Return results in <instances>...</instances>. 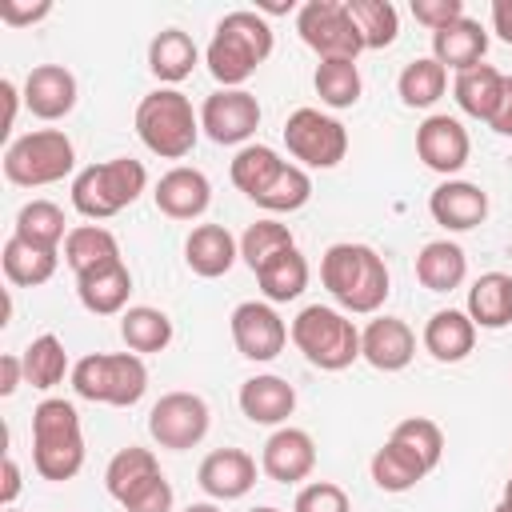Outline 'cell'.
Instances as JSON below:
<instances>
[{
    "instance_id": "cell-1",
    "label": "cell",
    "mask_w": 512,
    "mask_h": 512,
    "mask_svg": "<svg viewBox=\"0 0 512 512\" xmlns=\"http://www.w3.org/2000/svg\"><path fill=\"white\" fill-rule=\"evenodd\" d=\"M320 284L328 288V296L356 316H372L384 308L388 300V264L372 244H328L320 256Z\"/></svg>"
},
{
    "instance_id": "cell-2",
    "label": "cell",
    "mask_w": 512,
    "mask_h": 512,
    "mask_svg": "<svg viewBox=\"0 0 512 512\" xmlns=\"http://www.w3.org/2000/svg\"><path fill=\"white\" fill-rule=\"evenodd\" d=\"M272 56V24L260 12H228L204 52V64L220 88H240Z\"/></svg>"
},
{
    "instance_id": "cell-3",
    "label": "cell",
    "mask_w": 512,
    "mask_h": 512,
    "mask_svg": "<svg viewBox=\"0 0 512 512\" xmlns=\"http://www.w3.org/2000/svg\"><path fill=\"white\" fill-rule=\"evenodd\" d=\"M32 468L44 480H72L84 468V432L72 400L48 396L32 412Z\"/></svg>"
},
{
    "instance_id": "cell-4",
    "label": "cell",
    "mask_w": 512,
    "mask_h": 512,
    "mask_svg": "<svg viewBox=\"0 0 512 512\" xmlns=\"http://www.w3.org/2000/svg\"><path fill=\"white\" fill-rule=\"evenodd\" d=\"M136 136L160 160H184L200 140V116L180 88H156L136 104Z\"/></svg>"
},
{
    "instance_id": "cell-5",
    "label": "cell",
    "mask_w": 512,
    "mask_h": 512,
    "mask_svg": "<svg viewBox=\"0 0 512 512\" xmlns=\"http://www.w3.org/2000/svg\"><path fill=\"white\" fill-rule=\"evenodd\" d=\"M148 188V168L132 156H112L100 164H88L72 180V208L88 220H108L140 200Z\"/></svg>"
},
{
    "instance_id": "cell-6",
    "label": "cell",
    "mask_w": 512,
    "mask_h": 512,
    "mask_svg": "<svg viewBox=\"0 0 512 512\" xmlns=\"http://www.w3.org/2000/svg\"><path fill=\"white\" fill-rule=\"evenodd\" d=\"M288 336H292V344L304 352V360L312 368L344 372L348 364L360 360V328L340 308H328V304L300 308L292 328H288Z\"/></svg>"
},
{
    "instance_id": "cell-7",
    "label": "cell",
    "mask_w": 512,
    "mask_h": 512,
    "mask_svg": "<svg viewBox=\"0 0 512 512\" xmlns=\"http://www.w3.org/2000/svg\"><path fill=\"white\" fill-rule=\"evenodd\" d=\"M72 392L92 404L132 408L148 392V368L136 352H92L72 364Z\"/></svg>"
},
{
    "instance_id": "cell-8",
    "label": "cell",
    "mask_w": 512,
    "mask_h": 512,
    "mask_svg": "<svg viewBox=\"0 0 512 512\" xmlns=\"http://www.w3.org/2000/svg\"><path fill=\"white\" fill-rule=\"evenodd\" d=\"M76 168V148L60 128H36L4 148V176L16 188H44Z\"/></svg>"
},
{
    "instance_id": "cell-9",
    "label": "cell",
    "mask_w": 512,
    "mask_h": 512,
    "mask_svg": "<svg viewBox=\"0 0 512 512\" xmlns=\"http://www.w3.org/2000/svg\"><path fill=\"white\" fill-rule=\"evenodd\" d=\"M296 32L320 60H356L364 52L360 28H356L344 0H308V4H300Z\"/></svg>"
},
{
    "instance_id": "cell-10",
    "label": "cell",
    "mask_w": 512,
    "mask_h": 512,
    "mask_svg": "<svg viewBox=\"0 0 512 512\" xmlns=\"http://www.w3.org/2000/svg\"><path fill=\"white\" fill-rule=\"evenodd\" d=\"M284 144L300 168H336L348 156V128L320 108H296L284 120Z\"/></svg>"
},
{
    "instance_id": "cell-11",
    "label": "cell",
    "mask_w": 512,
    "mask_h": 512,
    "mask_svg": "<svg viewBox=\"0 0 512 512\" xmlns=\"http://www.w3.org/2000/svg\"><path fill=\"white\" fill-rule=\"evenodd\" d=\"M208 424L212 412L196 392H164L148 412V436L168 452L196 448L208 436Z\"/></svg>"
},
{
    "instance_id": "cell-12",
    "label": "cell",
    "mask_w": 512,
    "mask_h": 512,
    "mask_svg": "<svg viewBox=\"0 0 512 512\" xmlns=\"http://www.w3.org/2000/svg\"><path fill=\"white\" fill-rule=\"evenodd\" d=\"M228 328H232V344L244 360H256V364H268L284 352L288 344V324L280 320V312L268 304V300H244L232 308L228 316Z\"/></svg>"
},
{
    "instance_id": "cell-13",
    "label": "cell",
    "mask_w": 512,
    "mask_h": 512,
    "mask_svg": "<svg viewBox=\"0 0 512 512\" xmlns=\"http://www.w3.org/2000/svg\"><path fill=\"white\" fill-rule=\"evenodd\" d=\"M260 128V100L248 88H220L200 104V132L212 144H244Z\"/></svg>"
},
{
    "instance_id": "cell-14",
    "label": "cell",
    "mask_w": 512,
    "mask_h": 512,
    "mask_svg": "<svg viewBox=\"0 0 512 512\" xmlns=\"http://www.w3.org/2000/svg\"><path fill=\"white\" fill-rule=\"evenodd\" d=\"M416 156L424 160V168L440 172V176H456L468 156H472V140H468V128L456 120V116H428L420 128H416Z\"/></svg>"
},
{
    "instance_id": "cell-15",
    "label": "cell",
    "mask_w": 512,
    "mask_h": 512,
    "mask_svg": "<svg viewBox=\"0 0 512 512\" xmlns=\"http://www.w3.org/2000/svg\"><path fill=\"white\" fill-rule=\"evenodd\" d=\"M260 468H264V476L276 480V484H300V480H308L312 468H316V440H312L304 428L280 424V428L264 440Z\"/></svg>"
},
{
    "instance_id": "cell-16",
    "label": "cell",
    "mask_w": 512,
    "mask_h": 512,
    "mask_svg": "<svg viewBox=\"0 0 512 512\" xmlns=\"http://www.w3.org/2000/svg\"><path fill=\"white\" fill-rule=\"evenodd\" d=\"M152 200L168 220H200L208 212V204H212V184H208V176L200 168L176 164L156 180Z\"/></svg>"
},
{
    "instance_id": "cell-17",
    "label": "cell",
    "mask_w": 512,
    "mask_h": 512,
    "mask_svg": "<svg viewBox=\"0 0 512 512\" xmlns=\"http://www.w3.org/2000/svg\"><path fill=\"white\" fill-rule=\"evenodd\" d=\"M428 212L448 232H472L488 220V192L472 180H444L432 188Z\"/></svg>"
},
{
    "instance_id": "cell-18",
    "label": "cell",
    "mask_w": 512,
    "mask_h": 512,
    "mask_svg": "<svg viewBox=\"0 0 512 512\" xmlns=\"http://www.w3.org/2000/svg\"><path fill=\"white\" fill-rule=\"evenodd\" d=\"M416 356V332L400 316H376L360 332V360H368L376 372H400Z\"/></svg>"
},
{
    "instance_id": "cell-19",
    "label": "cell",
    "mask_w": 512,
    "mask_h": 512,
    "mask_svg": "<svg viewBox=\"0 0 512 512\" xmlns=\"http://www.w3.org/2000/svg\"><path fill=\"white\" fill-rule=\"evenodd\" d=\"M76 76L64 64H36L24 76V104L36 120H64L76 108Z\"/></svg>"
},
{
    "instance_id": "cell-20",
    "label": "cell",
    "mask_w": 512,
    "mask_h": 512,
    "mask_svg": "<svg viewBox=\"0 0 512 512\" xmlns=\"http://www.w3.org/2000/svg\"><path fill=\"white\" fill-rule=\"evenodd\" d=\"M196 484L212 496V500H240L252 492L256 484V460L244 448H216L200 460L196 468Z\"/></svg>"
},
{
    "instance_id": "cell-21",
    "label": "cell",
    "mask_w": 512,
    "mask_h": 512,
    "mask_svg": "<svg viewBox=\"0 0 512 512\" xmlns=\"http://www.w3.org/2000/svg\"><path fill=\"white\" fill-rule=\"evenodd\" d=\"M236 260H240V240L224 224H196L184 240V264L204 280L232 272Z\"/></svg>"
},
{
    "instance_id": "cell-22",
    "label": "cell",
    "mask_w": 512,
    "mask_h": 512,
    "mask_svg": "<svg viewBox=\"0 0 512 512\" xmlns=\"http://www.w3.org/2000/svg\"><path fill=\"white\" fill-rule=\"evenodd\" d=\"M236 400H240V412L252 424H264V428H280L296 412V388L284 376H272V372L244 380Z\"/></svg>"
},
{
    "instance_id": "cell-23",
    "label": "cell",
    "mask_w": 512,
    "mask_h": 512,
    "mask_svg": "<svg viewBox=\"0 0 512 512\" xmlns=\"http://www.w3.org/2000/svg\"><path fill=\"white\" fill-rule=\"evenodd\" d=\"M76 296L92 316H124L128 312V296H132V272L124 260L84 272L76 276Z\"/></svg>"
},
{
    "instance_id": "cell-24",
    "label": "cell",
    "mask_w": 512,
    "mask_h": 512,
    "mask_svg": "<svg viewBox=\"0 0 512 512\" xmlns=\"http://www.w3.org/2000/svg\"><path fill=\"white\" fill-rule=\"evenodd\" d=\"M420 340H424V352H428L432 360H440V364H460V360L476 348V324H472V316L460 312V308H440V312L428 316Z\"/></svg>"
},
{
    "instance_id": "cell-25",
    "label": "cell",
    "mask_w": 512,
    "mask_h": 512,
    "mask_svg": "<svg viewBox=\"0 0 512 512\" xmlns=\"http://www.w3.org/2000/svg\"><path fill=\"white\" fill-rule=\"evenodd\" d=\"M484 52H488V32L472 16H460L456 24L432 32V60H440L452 72H468L484 64Z\"/></svg>"
},
{
    "instance_id": "cell-26",
    "label": "cell",
    "mask_w": 512,
    "mask_h": 512,
    "mask_svg": "<svg viewBox=\"0 0 512 512\" xmlns=\"http://www.w3.org/2000/svg\"><path fill=\"white\" fill-rule=\"evenodd\" d=\"M196 60H200V48H196V40L184 28H164L148 44V72L160 84H168V88L180 84V80H188L192 68H196Z\"/></svg>"
},
{
    "instance_id": "cell-27",
    "label": "cell",
    "mask_w": 512,
    "mask_h": 512,
    "mask_svg": "<svg viewBox=\"0 0 512 512\" xmlns=\"http://www.w3.org/2000/svg\"><path fill=\"white\" fill-rule=\"evenodd\" d=\"M468 276V256L456 240H428L416 252V280L428 292H452Z\"/></svg>"
},
{
    "instance_id": "cell-28",
    "label": "cell",
    "mask_w": 512,
    "mask_h": 512,
    "mask_svg": "<svg viewBox=\"0 0 512 512\" xmlns=\"http://www.w3.org/2000/svg\"><path fill=\"white\" fill-rule=\"evenodd\" d=\"M0 264H4L8 284H16V288H40V284H48L56 276L60 252L40 248V244H28L20 236H8L4 240V252H0Z\"/></svg>"
},
{
    "instance_id": "cell-29",
    "label": "cell",
    "mask_w": 512,
    "mask_h": 512,
    "mask_svg": "<svg viewBox=\"0 0 512 512\" xmlns=\"http://www.w3.org/2000/svg\"><path fill=\"white\" fill-rule=\"evenodd\" d=\"M476 328H508L512 324V276L508 272H484L468 288V308Z\"/></svg>"
},
{
    "instance_id": "cell-30",
    "label": "cell",
    "mask_w": 512,
    "mask_h": 512,
    "mask_svg": "<svg viewBox=\"0 0 512 512\" xmlns=\"http://www.w3.org/2000/svg\"><path fill=\"white\" fill-rule=\"evenodd\" d=\"M500 92H504V72L492 68V64H476L468 72H456V84H452V96L460 104L464 116L472 120H492L496 104H500Z\"/></svg>"
},
{
    "instance_id": "cell-31",
    "label": "cell",
    "mask_w": 512,
    "mask_h": 512,
    "mask_svg": "<svg viewBox=\"0 0 512 512\" xmlns=\"http://www.w3.org/2000/svg\"><path fill=\"white\" fill-rule=\"evenodd\" d=\"M64 260L76 276L84 272H96V268H108L120 260V240L104 228V224H76L64 240Z\"/></svg>"
},
{
    "instance_id": "cell-32",
    "label": "cell",
    "mask_w": 512,
    "mask_h": 512,
    "mask_svg": "<svg viewBox=\"0 0 512 512\" xmlns=\"http://www.w3.org/2000/svg\"><path fill=\"white\" fill-rule=\"evenodd\" d=\"M256 284L264 292L268 304H288L308 288V260L300 248H284L276 252L264 268H256Z\"/></svg>"
},
{
    "instance_id": "cell-33",
    "label": "cell",
    "mask_w": 512,
    "mask_h": 512,
    "mask_svg": "<svg viewBox=\"0 0 512 512\" xmlns=\"http://www.w3.org/2000/svg\"><path fill=\"white\" fill-rule=\"evenodd\" d=\"M152 476H160V460H156V452L152 448H140V444H128V448H120L112 460H108V468H104V488H108V496L116 500V504H124L140 484H148Z\"/></svg>"
},
{
    "instance_id": "cell-34",
    "label": "cell",
    "mask_w": 512,
    "mask_h": 512,
    "mask_svg": "<svg viewBox=\"0 0 512 512\" xmlns=\"http://www.w3.org/2000/svg\"><path fill=\"white\" fill-rule=\"evenodd\" d=\"M120 336H124L128 352H136V356L164 352L172 344V320H168V312H160L152 304H132L120 316Z\"/></svg>"
},
{
    "instance_id": "cell-35",
    "label": "cell",
    "mask_w": 512,
    "mask_h": 512,
    "mask_svg": "<svg viewBox=\"0 0 512 512\" xmlns=\"http://www.w3.org/2000/svg\"><path fill=\"white\" fill-rule=\"evenodd\" d=\"M68 220H64V208L52 204V200H28L20 212H16V224H12V236L28 240V244H40V248H60V240H68Z\"/></svg>"
},
{
    "instance_id": "cell-36",
    "label": "cell",
    "mask_w": 512,
    "mask_h": 512,
    "mask_svg": "<svg viewBox=\"0 0 512 512\" xmlns=\"http://www.w3.org/2000/svg\"><path fill=\"white\" fill-rule=\"evenodd\" d=\"M368 472H372V484L380 492H408V488H416L428 476V468L412 452H404L400 444H392V440H384V448L372 452Z\"/></svg>"
},
{
    "instance_id": "cell-37",
    "label": "cell",
    "mask_w": 512,
    "mask_h": 512,
    "mask_svg": "<svg viewBox=\"0 0 512 512\" xmlns=\"http://www.w3.org/2000/svg\"><path fill=\"white\" fill-rule=\"evenodd\" d=\"M284 164H288V160H280L276 148H268V144H244V148L232 156V184H236L248 200H256V196L280 176Z\"/></svg>"
},
{
    "instance_id": "cell-38",
    "label": "cell",
    "mask_w": 512,
    "mask_h": 512,
    "mask_svg": "<svg viewBox=\"0 0 512 512\" xmlns=\"http://www.w3.org/2000/svg\"><path fill=\"white\" fill-rule=\"evenodd\" d=\"M312 88H316L320 104L352 108L360 100V92H364V80H360L356 60H320L316 72H312Z\"/></svg>"
},
{
    "instance_id": "cell-39",
    "label": "cell",
    "mask_w": 512,
    "mask_h": 512,
    "mask_svg": "<svg viewBox=\"0 0 512 512\" xmlns=\"http://www.w3.org/2000/svg\"><path fill=\"white\" fill-rule=\"evenodd\" d=\"M448 88V68L432 56H420L412 64H404L400 80H396V92L408 108H432Z\"/></svg>"
},
{
    "instance_id": "cell-40",
    "label": "cell",
    "mask_w": 512,
    "mask_h": 512,
    "mask_svg": "<svg viewBox=\"0 0 512 512\" xmlns=\"http://www.w3.org/2000/svg\"><path fill=\"white\" fill-rule=\"evenodd\" d=\"M20 360H24V384H32V388H40V392L56 388V384L64 380V372H68V352H64L60 336H52V332L36 336V340L20 352Z\"/></svg>"
},
{
    "instance_id": "cell-41",
    "label": "cell",
    "mask_w": 512,
    "mask_h": 512,
    "mask_svg": "<svg viewBox=\"0 0 512 512\" xmlns=\"http://www.w3.org/2000/svg\"><path fill=\"white\" fill-rule=\"evenodd\" d=\"M344 4H348L352 20L360 28L364 48L380 52V48H388L400 36V12H396V4H388V0H344Z\"/></svg>"
},
{
    "instance_id": "cell-42",
    "label": "cell",
    "mask_w": 512,
    "mask_h": 512,
    "mask_svg": "<svg viewBox=\"0 0 512 512\" xmlns=\"http://www.w3.org/2000/svg\"><path fill=\"white\" fill-rule=\"evenodd\" d=\"M388 440L400 444L404 452H412L428 472H432V468L440 464V456H444V432H440V424L428 420V416H408V420H400Z\"/></svg>"
},
{
    "instance_id": "cell-43",
    "label": "cell",
    "mask_w": 512,
    "mask_h": 512,
    "mask_svg": "<svg viewBox=\"0 0 512 512\" xmlns=\"http://www.w3.org/2000/svg\"><path fill=\"white\" fill-rule=\"evenodd\" d=\"M284 248H296V240H292V228L288 224H280V220H256V224H248L244 228V236H240V260L256 272V268H264L276 252H284Z\"/></svg>"
},
{
    "instance_id": "cell-44",
    "label": "cell",
    "mask_w": 512,
    "mask_h": 512,
    "mask_svg": "<svg viewBox=\"0 0 512 512\" xmlns=\"http://www.w3.org/2000/svg\"><path fill=\"white\" fill-rule=\"evenodd\" d=\"M308 200H312V176L300 164H284L280 176L256 196V204L268 212H300Z\"/></svg>"
},
{
    "instance_id": "cell-45",
    "label": "cell",
    "mask_w": 512,
    "mask_h": 512,
    "mask_svg": "<svg viewBox=\"0 0 512 512\" xmlns=\"http://www.w3.org/2000/svg\"><path fill=\"white\" fill-rule=\"evenodd\" d=\"M292 512H352V500H348V492H344L340 484H332V480H312V484H304V488L296 492Z\"/></svg>"
},
{
    "instance_id": "cell-46",
    "label": "cell",
    "mask_w": 512,
    "mask_h": 512,
    "mask_svg": "<svg viewBox=\"0 0 512 512\" xmlns=\"http://www.w3.org/2000/svg\"><path fill=\"white\" fill-rule=\"evenodd\" d=\"M172 504H176V492H172V484H168L164 472H160V476H152L148 484H140L120 508H124V512H172Z\"/></svg>"
},
{
    "instance_id": "cell-47",
    "label": "cell",
    "mask_w": 512,
    "mask_h": 512,
    "mask_svg": "<svg viewBox=\"0 0 512 512\" xmlns=\"http://www.w3.org/2000/svg\"><path fill=\"white\" fill-rule=\"evenodd\" d=\"M412 16L428 32H440L464 16V0H412Z\"/></svg>"
},
{
    "instance_id": "cell-48",
    "label": "cell",
    "mask_w": 512,
    "mask_h": 512,
    "mask_svg": "<svg viewBox=\"0 0 512 512\" xmlns=\"http://www.w3.org/2000/svg\"><path fill=\"white\" fill-rule=\"evenodd\" d=\"M52 12V0H36V4H20V0H0V20L12 24V28H24V24H36Z\"/></svg>"
},
{
    "instance_id": "cell-49",
    "label": "cell",
    "mask_w": 512,
    "mask_h": 512,
    "mask_svg": "<svg viewBox=\"0 0 512 512\" xmlns=\"http://www.w3.org/2000/svg\"><path fill=\"white\" fill-rule=\"evenodd\" d=\"M20 384H24V360H20V352H4L0 356V396H16Z\"/></svg>"
},
{
    "instance_id": "cell-50",
    "label": "cell",
    "mask_w": 512,
    "mask_h": 512,
    "mask_svg": "<svg viewBox=\"0 0 512 512\" xmlns=\"http://www.w3.org/2000/svg\"><path fill=\"white\" fill-rule=\"evenodd\" d=\"M488 128L512 140V76H504V92H500V104H496V112H492Z\"/></svg>"
},
{
    "instance_id": "cell-51",
    "label": "cell",
    "mask_w": 512,
    "mask_h": 512,
    "mask_svg": "<svg viewBox=\"0 0 512 512\" xmlns=\"http://www.w3.org/2000/svg\"><path fill=\"white\" fill-rule=\"evenodd\" d=\"M20 496V464L12 460V452H4V484H0V508H12V500Z\"/></svg>"
},
{
    "instance_id": "cell-52",
    "label": "cell",
    "mask_w": 512,
    "mask_h": 512,
    "mask_svg": "<svg viewBox=\"0 0 512 512\" xmlns=\"http://www.w3.org/2000/svg\"><path fill=\"white\" fill-rule=\"evenodd\" d=\"M492 32L512 44V0H492Z\"/></svg>"
},
{
    "instance_id": "cell-53",
    "label": "cell",
    "mask_w": 512,
    "mask_h": 512,
    "mask_svg": "<svg viewBox=\"0 0 512 512\" xmlns=\"http://www.w3.org/2000/svg\"><path fill=\"white\" fill-rule=\"evenodd\" d=\"M0 96H4V104H8V116H4V132L12 128V120H16V104H20V96L24 92H16V84L12 80H0Z\"/></svg>"
},
{
    "instance_id": "cell-54",
    "label": "cell",
    "mask_w": 512,
    "mask_h": 512,
    "mask_svg": "<svg viewBox=\"0 0 512 512\" xmlns=\"http://www.w3.org/2000/svg\"><path fill=\"white\" fill-rule=\"evenodd\" d=\"M260 12H272V16H276V12H292V0H288V4H276V0H272V4H260Z\"/></svg>"
},
{
    "instance_id": "cell-55",
    "label": "cell",
    "mask_w": 512,
    "mask_h": 512,
    "mask_svg": "<svg viewBox=\"0 0 512 512\" xmlns=\"http://www.w3.org/2000/svg\"><path fill=\"white\" fill-rule=\"evenodd\" d=\"M184 512H220V508H216V504H212V500H200V504H188V508H184Z\"/></svg>"
},
{
    "instance_id": "cell-56",
    "label": "cell",
    "mask_w": 512,
    "mask_h": 512,
    "mask_svg": "<svg viewBox=\"0 0 512 512\" xmlns=\"http://www.w3.org/2000/svg\"><path fill=\"white\" fill-rule=\"evenodd\" d=\"M500 504H508V508H512V476H508V484H504V500H500Z\"/></svg>"
},
{
    "instance_id": "cell-57",
    "label": "cell",
    "mask_w": 512,
    "mask_h": 512,
    "mask_svg": "<svg viewBox=\"0 0 512 512\" xmlns=\"http://www.w3.org/2000/svg\"><path fill=\"white\" fill-rule=\"evenodd\" d=\"M252 512H280V508H272V504H264V508H252Z\"/></svg>"
},
{
    "instance_id": "cell-58",
    "label": "cell",
    "mask_w": 512,
    "mask_h": 512,
    "mask_svg": "<svg viewBox=\"0 0 512 512\" xmlns=\"http://www.w3.org/2000/svg\"><path fill=\"white\" fill-rule=\"evenodd\" d=\"M492 512H512V508H508V504H496V508H492Z\"/></svg>"
},
{
    "instance_id": "cell-59",
    "label": "cell",
    "mask_w": 512,
    "mask_h": 512,
    "mask_svg": "<svg viewBox=\"0 0 512 512\" xmlns=\"http://www.w3.org/2000/svg\"><path fill=\"white\" fill-rule=\"evenodd\" d=\"M4 512H16V508H4Z\"/></svg>"
}]
</instances>
